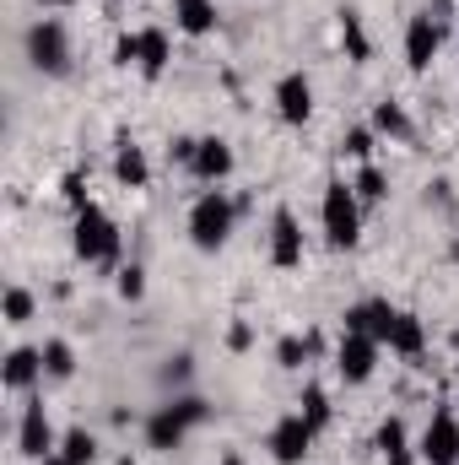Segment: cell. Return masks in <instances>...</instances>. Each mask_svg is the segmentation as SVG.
<instances>
[{
	"instance_id": "obj_28",
	"label": "cell",
	"mask_w": 459,
	"mask_h": 465,
	"mask_svg": "<svg viewBox=\"0 0 459 465\" xmlns=\"http://www.w3.org/2000/svg\"><path fill=\"white\" fill-rule=\"evenodd\" d=\"M33 320V292L27 287H11L5 292V325H27Z\"/></svg>"
},
{
	"instance_id": "obj_31",
	"label": "cell",
	"mask_w": 459,
	"mask_h": 465,
	"mask_svg": "<svg viewBox=\"0 0 459 465\" xmlns=\"http://www.w3.org/2000/svg\"><path fill=\"white\" fill-rule=\"evenodd\" d=\"M346 157H356V163H367L373 157V130H346Z\"/></svg>"
},
{
	"instance_id": "obj_11",
	"label": "cell",
	"mask_w": 459,
	"mask_h": 465,
	"mask_svg": "<svg viewBox=\"0 0 459 465\" xmlns=\"http://www.w3.org/2000/svg\"><path fill=\"white\" fill-rule=\"evenodd\" d=\"M276 114L287 119V124H308V114H314V87H308L303 71H292V76L276 82Z\"/></svg>"
},
{
	"instance_id": "obj_5",
	"label": "cell",
	"mask_w": 459,
	"mask_h": 465,
	"mask_svg": "<svg viewBox=\"0 0 459 465\" xmlns=\"http://www.w3.org/2000/svg\"><path fill=\"white\" fill-rule=\"evenodd\" d=\"M265 450L276 455L281 465H303V455L314 450V422L303 417V411H292V417H281L276 428H270V439H265Z\"/></svg>"
},
{
	"instance_id": "obj_8",
	"label": "cell",
	"mask_w": 459,
	"mask_h": 465,
	"mask_svg": "<svg viewBox=\"0 0 459 465\" xmlns=\"http://www.w3.org/2000/svg\"><path fill=\"white\" fill-rule=\"evenodd\" d=\"M270 265L276 271H298L303 265V228H298V217L287 206L270 217Z\"/></svg>"
},
{
	"instance_id": "obj_19",
	"label": "cell",
	"mask_w": 459,
	"mask_h": 465,
	"mask_svg": "<svg viewBox=\"0 0 459 465\" xmlns=\"http://www.w3.org/2000/svg\"><path fill=\"white\" fill-rule=\"evenodd\" d=\"M173 16H179V27H184L190 38H206V33L217 27V5H211V0H173Z\"/></svg>"
},
{
	"instance_id": "obj_4",
	"label": "cell",
	"mask_w": 459,
	"mask_h": 465,
	"mask_svg": "<svg viewBox=\"0 0 459 465\" xmlns=\"http://www.w3.org/2000/svg\"><path fill=\"white\" fill-rule=\"evenodd\" d=\"M27 60L44 76H65L71 71V38H65V27L54 16H44V22L27 27Z\"/></svg>"
},
{
	"instance_id": "obj_6",
	"label": "cell",
	"mask_w": 459,
	"mask_h": 465,
	"mask_svg": "<svg viewBox=\"0 0 459 465\" xmlns=\"http://www.w3.org/2000/svg\"><path fill=\"white\" fill-rule=\"evenodd\" d=\"M438 44H444V16H433V5H427V11H416L411 27H405V65H411V71H427L433 54H438Z\"/></svg>"
},
{
	"instance_id": "obj_26",
	"label": "cell",
	"mask_w": 459,
	"mask_h": 465,
	"mask_svg": "<svg viewBox=\"0 0 459 465\" xmlns=\"http://www.w3.org/2000/svg\"><path fill=\"white\" fill-rule=\"evenodd\" d=\"M298 406H303V417H308V422H314V433H319V428H325V422H330V395H325V390H319V384H308V390H303V401H298Z\"/></svg>"
},
{
	"instance_id": "obj_25",
	"label": "cell",
	"mask_w": 459,
	"mask_h": 465,
	"mask_svg": "<svg viewBox=\"0 0 459 465\" xmlns=\"http://www.w3.org/2000/svg\"><path fill=\"white\" fill-rule=\"evenodd\" d=\"M351 190H356V201H362V206H373V201H384V195H389V179H384L373 163H362V173H356V184H351Z\"/></svg>"
},
{
	"instance_id": "obj_38",
	"label": "cell",
	"mask_w": 459,
	"mask_h": 465,
	"mask_svg": "<svg viewBox=\"0 0 459 465\" xmlns=\"http://www.w3.org/2000/svg\"><path fill=\"white\" fill-rule=\"evenodd\" d=\"M119 465H141V460H130V455H124V460H119Z\"/></svg>"
},
{
	"instance_id": "obj_21",
	"label": "cell",
	"mask_w": 459,
	"mask_h": 465,
	"mask_svg": "<svg viewBox=\"0 0 459 465\" xmlns=\"http://www.w3.org/2000/svg\"><path fill=\"white\" fill-rule=\"evenodd\" d=\"M373 130H384V135H395V141H411V135H416L411 119H405V109H400L395 98H384V104L373 109Z\"/></svg>"
},
{
	"instance_id": "obj_16",
	"label": "cell",
	"mask_w": 459,
	"mask_h": 465,
	"mask_svg": "<svg viewBox=\"0 0 459 465\" xmlns=\"http://www.w3.org/2000/svg\"><path fill=\"white\" fill-rule=\"evenodd\" d=\"M114 179L124 184V190H146L151 168H146V152H141L135 141H119V152H114Z\"/></svg>"
},
{
	"instance_id": "obj_34",
	"label": "cell",
	"mask_w": 459,
	"mask_h": 465,
	"mask_svg": "<svg viewBox=\"0 0 459 465\" xmlns=\"http://www.w3.org/2000/svg\"><path fill=\"white\" fill-rule=\"evenodd\" d=\"M162 379H168V384H179V379H190V357H173V362L162 368Z\"/></svg>"
},
{
	"instance_id": "obj_36",
	"label": "cell",
	"mask_w": 459,
	"mask_h": 465,
	"mask_svg": "<svg viewBox=\"0 0 459 465\" xmlns=\"http://www.w3.org/2000/svg\"><path fill=\"white\" fill-rule=\"evenodd\" d=\"M222 465H243V460H238V455H228V460H222Z\"/></svg>"
},
{
	"instance_id": "obj_33",
	"label": "cell",
	"mask_w": 459,
	"mask_h": 465,
	"mask_svg": "<svg viewBox=\"0 0 459 465\" xmlns=\"http://www.w3.org/2000/svg\"><path fill=\"white\" fill-rule=\"evenodd\" d=\"M168 152H173V163H184V168H190V163H195V152H200V141H195V135H179Z\"/></svg>"
},
{
	"instance_id": "obj_1",
	"label": "cell",
	"mask_w": 459,
	"mask_h": 465,
	"mask_svg": "<svg viewBox=\"0 0 459 465\" xmlns=\"http://www.w3.org/2000/svg\"><path fill=\"white\" fill-rule=\"evenodd\" d=\"M232 217H238V206H232L228 195H222V190H206V195L190 206V243H195L200 254H217L232 232Z\"/></svg>"
},
{
	"instance_id": "obj_14",
	"label": "cell",
	"mask_w": 459,
	"mask_h": 465,
	"mask_svg": "<svg viewBox=\"0 0 459 465\" xmlns=\"http://www.w3.org/2000/svg\"><path fill=\"white\" fill-rule=\"evenodd\" d=\"M190 173L206 179V184H222V179L232 173V146L228 141H217V135H206L200 152H195V163H190Z\"/></svg>"
},
{
	"instance_id": "obj_10",
	"label": "cell",
	"mask_w": 459,
	"mask_h": 465,
	"mask_svg": "<svg viewBox=\"0 0 459 465\" xmlns=\"http://www.w3.org/2000/svg\"><path fill=\"white\" fill-rule=\"evenodd\" d=\"M378 368V341L373 336H341V351H336V373L346 384H367Z\"/></svg>"
},
{
	"instance_id": "obj_3",
	"label": "cell",
	"mask_w": 459,
	"mask_h": 465,
	"mask_svg": "<svg viewBox=\"0 0 459 465\" xmlns=\"http://www.w3.org/2000/svg\"><path fill=\"white\" fill-rule=\"evenodd\" d=\"M356 206L362 201L346 179L325 184V238H330V249H356V238H362V212Z\"/></svg>"
},
{
	"instance_id": "obj_27",
	"label": "cell",
	"mask_w": 459,
	"mask_h": 465,
	"mask_svg": "<svg viewBox=\"0 0 459 465\" xmlns=\"http://www.w3.org/2000/svg\"><path fill=\"white\" fill-rule=\"evenodd\" d=\"M308 351H314L308 336H281V341H276V362H281V368H303Z\"/></svg>"
},
{
	"instance_id": "obj_9",
	"label": "cell",
	"mask_w": 459,
	"mask_h": 465,
	"mask_svg": "<svg viewBox=\"0 0 459 465\" xmlns=\"http://www.w3.org/2000/svg\"><path fill=\"white\" fill-rule=\"evenodd\" d=\"M16 450L27 455V460H49L54 455V428H49V411H44V401H33L27 411H22V428H16Z\"/></svg>"
},
{
	"instance_id": "obj_39",
	"label": "cell",
	"mask_w": 459,
	"mask_h": 465,
	"mask_svg": "<svg viewBox=\"0 0 459 465\" xmlns=\"http://www.w3.org/2000/svg\"><path fill=\"white\" fill-rule=\"evenodd\" d=\"M454 260H459V238H454Z\"/></svg>"
},
{
	"instance_id": "obj_7",
	"label": "cell",
	"mask_w": 459,
	"mask_h": 465,
	"mask_svg": "<svg viewBox=\"0 0 459 465\" xmlns=\"http://www.w3.org/2000/svg\"><path fill=\"white\" fill-rule=\"evenodd\" d=\"M422 460L427 465H459V417L449 406L433 411L427 433H422Z\"/></svg>"
},
{
	"instance_id": "obj_23",
	"label": "cell",
	"mask_w": 459,
	"mask_h": 465,
	"mask_svg": "<svg viewBox=\"0 0 459 465\" xmlns=\"http://www.w3.org/2000/svg\"><path fill=\"white\" fill-rule=\"evenodd\" d=\"M60 455H65L71 465H93L98 460V439H93L87 428H71V433L60 439Z\"/></svg>"
},
{
	"instance_id": "obj_30",
	"label": "cell",
	"mask_w": 459,
	"mask_h": 465,
	"mask_svg": "<svg viewBox=\"0 0 459 465\" xmlns=\"http://www.w3.org/2000/svg\"><path fill=\"white\" fill-rule=\"evenodd\" d=\"M173 406H179V417H184V422H190V428H200V422H206V417H211V406H206V401H200V395H173Z\"/></svg>"
},
{
	"instance_id": "obj_24",
	"label": "cell",
	"mask_w": 459,
	"mask_h": 465,
	"mask_svg": "<svg viewBox=\"0 0 459 465\" xmlns=\"http://www.w3.org/2000/svg\"><path fill=\"white\" fill-rule=\"evenodd\" d=\"M44 373L49 379H71L76 373V351L65 347V341H44Z\"/></svg>"
},
{
	"instance_id": "obj_22",
	"label": "cell",
	"mask_w": 459,
	"mask_h": 465,
	"mask_svg": "<svg viewBox=\"0 0 459 465\" xmlns=\"http://www.w3.org/2000/svg\"><path fill=\"white\" fill-rule=\"evenodd\" d=\"M341 49H346V60H367V27H362V16L356 11H341Z\"/></svg>"
},
{
	"instance_id": "obj_17",
	"label": "cell",
	"mask_w": 459,
	"mask_h": 465,
	"mask_svg": "<svg viewBox=\"0 0 459 465\" xmlns=\"http://www.w3.org/2000/svg\"><path fill=\"white\" fill-rule=\"evenodd\" d=\"M168 60H173L168 33H162V27H146V33H141V76H146V82H157V76L168 71Z\"/></svg>"
},
{
	"instance_id": "obj_20",
	"label": "cell",
	"mask_w": 459,
	"mask_h": 465,
	"mask_svg": "<svg viewBox=\"0 0 459 465\" xmlns=\"http://www.w3.org/2000/svg\"><path fill=\"white\" fill-rule=\"evenodd\" d=\"M389 347L400 351V357H422V347H427V331H422V320L416 314H395V331H389Z\"/></svg>"
},
{
	"instance_id": "obj_13",
	"label": "cell",
	"mask_w": 459,
	"mask_h": 465,
	"mask_svg": "<svg viewBox=\"0 0 459 465\" xmlns=\"http://www.w3.org/2000/svg\"><path fill=\"white\" fill-rule=\"evenodd\" d=\"M184 433H190V422L179 417V406H173V401H168L162 411H151V417H146V444H151V450H162V455H173V450L184 444Z\"/></svg>"
},
{
	"instance_id": "obj_29",
	"label": "cell",
	"mask_w": 459,
	"mask_h": 465,
	"mask_svg": "<svg viewBox=\"0 0 459 465\" xmlns=\"http://www.w3.org/2000/svg\"><path fill=\"white\" fill-rule=\"evenodd\" d=\"M141 276H146V271H141V265H135V260H130V265H124V271H119V298H124V303H135V298H141V292H146V282H141Z\"/></svg>"
},
{
	"instance_id": "obj_37",
	"label": "cell",
	"mask_w": 459,
	"mask_h": 465,
	"mask_svg": "<svg viewBox=\"0 0 459 465\" xmlns=\"http://www.w3.org/2000/svg\"><path fill=\"white\" fill-rule=\"evenodd\" d=\"M44 5H71V0H44Z\"/></svg>"
},
{
	"instance_id": "obj_32",
	"label": "cell",
	"mask_w": 459,
	"mask_h": 465,
	"mask_svg": "<svg viewBox=\"0 0 459 465\" xmlns=\"http://www.w3.org/2000/svg\"><path fill=\"white\" fill-rule=\"evenodd\" d=\"M114 65H141V33H119Z\"/></svg>"
},
{
	"instance_id": "obj_15",
	"label": "cell",
	"mask_w": 459,
	"mask_h": 465,
	"mask_svg": "<svg viewBox=\"0 0 459 465\" xmlns=\"http://www.w3.org/2000/svg\"><path fill=\"white\" fill-rule=\"evenodd\" d=\"M44 373V351L38 347H16L5 357V390H33Z\"/></svg>"
},
{
	"instance_id": "obj_18",
	"label": "cell",
	"mask_w": 459,
	"mask_h": 465,
	"mask_svg": "<svg viewBox=\"0 0 459 465\" xmlns=\"http://www.w3.org/2000/svg\"><path fill=\"white\" fill-rule=\"evenodd\" d=\"M373 444H378V455H384L389 465H416L411 460V439H405V422H400V417L378 422V439H373Z\"/></svg>"
},
{
	"instance_id": "obj_2",
	"label": "cell",
	"mask_w": 459,
	"mask_h": 465,
	"mask_svg": "<svg viewBox=\"0 0 459 465\" xmlns=\"http://www.w3.org/2000/svg\"><path fill=\"white\" fill-rule=\"evenodd\" d=\"M76 260L87 265H114L119 260V228L103 217V206H82L76 212V238H71Z\"/></svg>"
},
{
	"instance_id": "obj_12",
	"label": "cell",
	"mask_w": 459,
	"mask_h": 465,
	"mask_svg": "<svg viewBox=\"0 0 459 465\" xmlns=\"http://www.w3.org/2000/svg\"><path fill=\"white\" fill-rule=\"evenodd\" d=\"M395 314L400 309H389V303H356V309H346V336H373L378 347H389Z\"/></svg>"
},
{
	"instance_id": "obj_35",
	"label": "cell",
	"mask_w": 459,
	"mask_h": 465,
	"mask_svg": "<svg viewBox=\"0 0 459 465\" xmlns=\"http://www.w3.org/2000/svg\"><path fill=\"white\" fill-rule=\"evenodd\" d=\"M38 465H71V460H65V455H60V450H54V455H49V460H38Z\"/></svg>"
}]
</instances>
